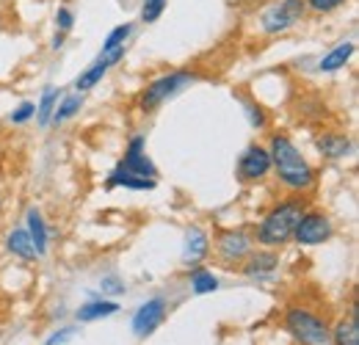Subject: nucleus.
Masks as SVG:
<instances>
[{"mask_svg": "<svg viewBox=\"0 0 359 345\" xmlns=\"http://www.w3.org/2000/svg\"><path fill=\"white\" fill-rule=\"evenodd\" d=\"M271 172L276 174L279 185L290 194H307L318 182L313 163L304 158V152L296 147V141L287 133H271L269 138Z\"/></svg>", "mask_w": 359, "mask_h": 345, "instance_id": "nucleus-1", "label": "nucleus"}, {"mask_svg": "<svg viewBox=\"0 0 359 345\" xmlns=\"http://www.w3.org/2000/svg\"><path fill=\"white\" fill-rule=\"evenodd\" d=\"M307 210V199L304 194H293L276 205H271L269 213L257 221L255 226V241L263 246V249H282L285 243L293 241V229L299 224V218L304 216Z\"/></svg>", "mask_w": 359, "mask_h": 345, "instance_id": "nucleus-2", "label": "nucleus"}, {"mask_svg": "<svg viewBox=\"0 0 359 345\" xmlns=\"http://www.w3.org/2000/svg\"><path fill=\"white\" fill-rule=\"evenodd\" d=\"M199 81V75L196 72H191V69H172V72H166V75H161V78H155V81H149L147 86L141 88V94H138V111L141 114H152L155 108H161V105H166L169 100H175L177 94H182L185 88H191L194 83Z\"/></svg>", "mask_w": 359, "mask_h": 345, "instance_id": "nucleus-3", "label": "nucleus"}, {"mask_svg": "<svg viewBox=\"0 0 359 345\" xmlns=\"http://www.w3.org/2000/svg\"><path fill=\"white\" fill-rule=\"evenodd\" d=\"M285 332H290V337L302 345H329V323L313 312L310 306L302 304H290L282 315Z\"/></svg>", "mask_w": 359, "mask_h": 345, "instance_id": "nucleus-4", "label": "nucleus"}, {"mask_svg": "<svg viewBox=\"0 0 359 345\" xmlns=\"http://www.w3.org/2000/svg\"><path fill=\"white\" fill-rule=\"evenodd\" d=\"M304 14H307L304 0H271L257 17L260 34H266V36L285 34V31L296 28L304 20Z\"/></svg>", "mask_w": 359, "mask_h": 345, "instance_id": "nucleus-5", "label": "nucleus"}, {"mask_svg": "<svg viewBox=\"0 0 359 345\" xmlns=\"http://www.w3.org/2000/svg\"><path fill=\"white\" fill-rule=\"evenodd\" d=\"M334 238V221L320 210H304L293 229V241L299 246H323Z\"/></svg>", "mask_w": 359, "mask_h": 345, "instance_id": "nucleus-6", "label": "nucleus"}, {"mask_svg": "<svg viewBox=\"0 0 359 345\" xmlns=\"http://www.w3.org/2000/svg\"><path fill=\"white\" fill-rule=\"evenodd\" d=\"M252 249H255V238L246 229H224L216 238V257L226 268L241 265L243 259L252 255Z\"/></svg>", "mask_w": 359, "mask_h": 345, "instance_id": "nucleus-7", "label": "nucleus"}, {"mask_svg": "<svg viewBox=\"0 0 359 345\" xmlns=\"http://www.w3.org/2000/svg\"><path fill=\"white\" fill-rule=\"evenodd\" d=\"M269 174H271L269 147H263V144H249V147L241 152L238 163H235V177H238L241 182L252 185V182H263Z\"/></svg>", "mask_w": 359, "mask_h": 345, "instance_id": "nucleus-8", "label": "nucleus"}, {"mask_svg": "<svg viewBox=\"0 0 359 345\" xmlns=\"http://www.w3.org/2000/svg\"><path fill=\"white\" fill-rule=\"evenodd\" d=\"M166 315H169L166 299H161V296L147 299L144 304L135 306L133 318H130V329H133V334L138 340H147L149 334H155L161 329V323L166 320Z\"/></svg>", "mask_w": 359, "mask_h": 345, "instance_id": "nucleus-9", "label": "nucleus"}, {"mask_svg": "<svg viewBox=\"0 0 359 345\" xmlns=\"http://www.w3.org/2000/svg\"><path fill=\"white\" fill-rule=\"evenodd\" d=\"M125 53H128V47H116V50H100V55L91 61L89 67L78 75V81H75V91L78 94H86L91 88L97 86L122 58H125Z\"/></svg>", "mask_w": 359, "mask_h": 345, "instance_id": "nucleus-10", "label": "nucleus"}, {"mask_svg": "<svg viewBox=\"0 0 359 345\" xmlns=\"http://www.w3.org/2000/svg\"><path fill=\"white\" fill-rule=\"evenodd\" d=\"M119 169L138 177H149V180H158V166L152 163V158L147 155V138L144 135H133L125 147V158L119 161Z\"/></svg>", "mask_w": 359, "mask_h": 345, "instance_id": "nucleus-11", "label": "nucleus"}, {"mask_svg": "<svg viewBox=\"0 0 359 345\" xmlns=\"http://www.w3.org/2000/svg\"><path fill=\"white\" fill-rule=\"evenodd\" d=\"M279 255H276V249H252V255L241 262V271H243V276L246 279H269L273 276L276 271H279Z\"/></svg>", "mask_w": 359, "mask_h": 345, "instance_id": "nucleus-12", "label": "nucleus"}, {"mask_svg": "<svg viewBox=\"0 0 359 345\" xmlns=\"http://www.w3.org/2000/svg\"><path fill=\"white\" fill-rule=\"evenodd\" d=\"M210 255V235L202 226H188L185 229V243H182V265H199Z\"/></svg>", "mask_w": 359, "mask_h": 345, "instance_id": "nucleus-13", "label": "nucleus"}, {"mask_svg": "<svg viewBox=\"0 0 359 345\" xmlns=\"http://www.w3.org/2000/svg\"><path fill=\"white\" fill-rule=\"evenodd\" d=\"M315 147H318L320 158H326V161H343L351 152V138L346 133L326 130V133H318L315 135Z\"/></svg>", "mask_w": 359, "mask_h": 345, "instance_id": "nucleus-14", "label": "nucleus"}, {"mask_svg": "<svg viewBox=\"0 0 359 345\" xmlns=\"http://www.w3.org/2000/svg\"><path fill=\"white\" fill-rule=\"evenodd\" d=\"M354 53H357V44L351 42V39L334 44V47H332V50L318 61V72H326V75L340 72L343 67H348V61L354 58Z\"/></svg>", "mask_w": 359, "mask_h": 345, "instance_id": "nucleus-15", "label": "nucleus"}, {"mask_svg": "<svg viewBox=\"0 0 359 345\" xmlns=\"http://www.w3.org/2000/svg\"><path fill=\"white\" fill-rule=\"evenodd\" d=\"M122 306L114 299H91V302L81 304L78 312H75V320L78 323H94V320H102V318H111L116 315Z\"/></svg>", "mask_w": 359, "mask_h": 345, "instance_id": "nucleus-16", "label": "nucleus"}, {"mask_svg": "<svg viewBox=\"0 0 359 345\" xmlns=\"http://www.w3.org/2000/svg\"><path fill=\"white\" fill-rule=\"evenodd\" d=\"M108 188H128V191H155L158 180H149V177H138V174H130L125 169H114L105 180Z\"/></svg>", "mask_w": 359, "mask_h": 345, "instance_id": "nucleus-17", "label": "nucleus"}, {"mask_svg": "<svg viewBox=\"0 0 359 345\" xmlns=\"http://www.w3.org/2000/svg\"><path fill=\"white\" fill-rule=\"evenodd\" d=\"M6 249H8V255L25 259V262H34V259L39 257V255H36V246H34V241H31V235H28L25 226L8 232V238H6Z\"/></svg>", "mask_w": 359, "mask_h": 345, "instance_id": "nucleus-18", "label": "nucleus"}, {"mask_svg": "<svg viewBox=\"0 0 359 345\" xmlns=\"http://www.w3.org/2000/svg\"><path fill=\"white\" fill-rule=\"evenodd\" d=\"M25 229H28V235H31V241H34V246H36V255L42 257L47 255V246H50V232H47V224L42 213L36 210V208H31L28 213H25Z\"/></svg>", "mask_w": 359, "mask_h": 345, "instance_id": "nucleus-19", "label": "nucleus"}, {"mask_svg": "<svg viewBox=\"0 0 359 345\" xmlns=\"http://www.w3.org/2000/svg\"><path fill=\"white\" fill-rule=\"evenodd\" d=\"M188 285H191L194 296H208V293L219 290V276L210 268H205V265H194V271L188 276Z\"/></svg>", "mask_w": 359, "mask_h": 345, "instance_id": "nucleus-20", "label": "nucleus"}, {"mask_svg": "<svg viewBox=\"0 0 359 345\" xmlns=\"http://www.w3.org/2000/svg\"><path fill=\"white\" fill-rule=\"evenodd\" d=\"M329 343L332 345H359L357 318H340V320L329 329Z\"/></svg>", "mask_w": 359, "mask_h": 345, "instance_id": "nucleus-21", "label": "nucleus"}, {"mask_svg": "<svg viewBox=\"0 0 359 345\" xmlns=\"http://www.w3.org/2000/svg\"><path fill=\"white\" fill-rule=\"evenodd\" d=\"M81 108H83V94H67V97H61L58 100V105H55V111H53V119H50V125H64V122H69V119H75L78 114H81Z\"/></svg>", "mask_w": 359, "mask_h": 345, "instance_id": "nucleus-22", "label": "nucleus"}, {"mask_svg": "<svg viewBox=\"0 0 359 345\" xmlns=\"http://www.w3.org/2000/svg\"><path fill=\"white\" fill-rule=\"evenodd\" d=\"M238 100H241V108H243V114H246L252 130L266 133V130H269V111H266L260 102H255L252 97H238Z\"/></svg>", "mask_w": 359, "mask_h": 345, "instance_id": "nucleus-23", "label": "nucleus"}, {"mask_svg": "<svg viewBox=\"0 0 359 345\" xmlns=\"http://www.w3.org/2000/svg\"><path fill=\"white\" fill-rule=\"evenodd\" d=\"M58 100H61V91H58L55 86H47L45 91H42V100H39V105H36V116H34L42 128L50 125V119H53V111H55Z\"/></svg>", "mask_w": 359, "mask_h": 345, "instance_id": "nucleus-24", "label": "nucleus"}, {"mask_svg": "<svg viewBox=\"0 0 359 345\" xmlns=\"http://www.w3.org/2000/svg\"><path fill=\"white\" fill-rule=\"evenodd\" d=\"M130 36H133V22H122V25L111 28V34H108V36H105V42H102V50H116V47H128Z\"/></svg>", "mask_w": 359, "mask_h": 345, "instance_id": "nucleus-25", "label": "nucleus"}, {"mask_svg": "<svg viewBox=\"0 0 359 345\" xmlns=\"http://www.w3.org/2000/svg\"><path fill=\"white\" fill-rule=\"evenodd\" d=\"M166 6H169V0H144L141 3V22H158L161 17H163V11H166Z\"/></svg>", "mask_w": 359, "mask_h": 345, "instance_id": "nucleus-26", "label": "nucleus"}, {"mask_svg": "<svg viewBox=\"0 0 359 345\" xmlns=\"http://www.w3.org/2000/svg\"><path fill=\"white\" fill-rule=\"evenodd\" d=\"M55 34H61V36H67L72 28H75V11L69 8V6H58V11H55Z\"/></svg>", "mask_w": 359, "mask_h": 345, "instance_id": "nucleus-27", "label": "nucleus"}, {"mask_svg": "<svg viewBox=\"0 0 359 345\" xmlns=\"http://www.w3.org/2000/svg\"><path fill=\"white\" fill-rule=\"evenodd\" d=\"M36 116V102H31V100H25V102H20L14 111H11V116H8V122L11 125H25V122H31Z\"/></svg>", "mask_w": 359, "mask_h": 345, "instance_id": "nucleus-28", "label": "nucleus"}, {"mask_svg": "<svg viewBox=\"0 0 359 345\" xmlns=\"http://www.w3.org/2000/svg\"><path fill=\"white\" fill-rule=\"evenodd\" d=\"M348 0H304V6H307V11H313V14H332V11H337L340 6H346Z\"/></svg>", "mask_w": 359, "mask_h": 345, "instance_id": "nucleus-29", "label": "nucleus"}, {"mask_svg": "<svg viewBox=\"0 0 359 345\" xmlns=\"http://www.w3.org/2000/svg\"><path fill=\"white\" fill-rule=\"evenodd\" d=\"M100 288H102V293H111V296H119V293H125V282H122L116 273H111V276H102Z\"/></svg>", "mask_w": 359, "mask_h": 345, "instance_id": "nucleus-30", "label": "nucleus"}, {"mask_svg": "<svg viewBox=\"0 0 359 345\" xmlns=\"http://www.w3.org/2000/svg\"><path fill=\"white\" fill-rule=\"evenodd\" d=\"M72 337H75V329H72V326H64V329L53 332V334L45 340V345H67Z\"/></svg>", "mask_w": 359, "mask_h": 345, "instance_id": "nucleus-31", "label": "nucleus"}]
</instances>
